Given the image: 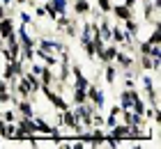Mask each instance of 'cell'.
I'll return each instance as SVG.
<instances>
[{
    "label": "cell",
    "instance_id": "6da1fadb",
    "mask_svg": "<svg viewBox=\"0 0 161 149\" xmlns=\"http://www.w3.org/2000/svg\"><path fill=\"white\" fill-rule=\"evenodd\" d=\"M85 94H87V101H90L97 110H106V92H104L97 83H90V85H87Z\"/></svg>",
    "mask_w": 161,
    "mask_h": 149
},
{
    "label": "cell",
    "instance_id": "7a4b0ae2",
    "mask_svg": "<svg viewBox=\"0 0 161 149\" xmlns=\"http://www.w3.org/2000/svg\"><path fill=\"white\" fill-rule=\"evenodd\" d=\"M113 64L118 67L120 71H129V69H138L136 67V55L127 53V51H118V55H115Z\"/></svg>",
    "mask_w": 161,
    "mask_h": 149
},
{
    "label": "cell",
    "instance_id": "3957f363",
    "mask_svg": "<svg viewBox=\"0 0 161 149\" xmlns=\"http://www.w3.org/2000/svg\"><path fill=\"white\" fill-rule=\"evenodd\" d=\"M69 5H71V12H74L78 19H85V16L92 14V3L90 0H69Z\"/></svg>",
    "mask_w": 161,
    "mask_h": 149
},
{
    "label": "cell",
    "instance_id": "277c9868",
    "mask_svg": "<svg viewBox=\"0 0 161 149\" xmlns=\"http://www.w3.org/2000/svg\"><path fill=\"white\" fill-rule=\"evenodd\" d=\"M111 14L115 16V21H120V23H124V21H129V19H134V16H136V14L131 12L129 7H124L122 3H118V5L113 3V7H111Z\"/></svg>",
    "mask_w": 161,
    "mask_h": 149
},
{
    "label": "cell",
    "instance_id": "5b68a950",
    "mask_svg": "<svg viewBox=\"0 0 161 149\" xmlns=\"http://www.w3.org/2000/svg\"><path fill=\"white\" fill-rule=\"evenodd\" d=\"M16 16H5V19H0V37L3 39H7L12 32H16Z\"/></svg>",
    "mask_w": 161,
    "mask_h": 149
},
{
    "label": "cell",
    "instance_id": "8992f818",
    "mask_svg": "<svg viewBox=\"0 0 161 149\" xmlns=\"http://www.w3.org/2000/svg\"><path fill=\"white\" fill-rule=\"evenodd\" d=\"M118 73H120V69H118L113 62H108V64L101 67V78H104L108 85H115V80H118Z\"/></svg>",
    "mask_w": 161,
    "mask_h": 149
},
{
    "label": "cell",
    "instance_id": "52a82bcc",
    "mask_svg": "<svg viewBox=\"0 0 161 149\" xmlns=\"http://www.w3.org/2000/svg\"><path fill=\"white\" fill-rule=\"evenodd\" d=\"M80 41V48H83V53H85V57L90 60H94V53H97V48H94V41L92 39H78Z\"/></svg>",
    "mask_w": 161,
    "mask_h": 149
},
{
    "label": "cell",
    "instance_id": "ba28073f",
    "mask_svg": "<svg viewBox=\"0 0 161 149\" xmlns=\"http://www.w3.org/2000/svg\"><path fill=\"white\" fill-rule=\"evenodd\" d=\"M111 7H113V0H97V12L111 14Z\"/></svg>",
    "mask_w": 161,
    "mask_h": 149
},
{
    "label": "cell",
    "instance_id": "9c48e42d",
    "mask_svg": "<svg viewBox=\"0 0 161 149\" xmlns=\"http://www.w3.org/2000/svg\"><path fill=\"white\" fill-rule=\"evenodd\" d=\"M19 21H21V23H32V14L30 12H28V9H19Z\"/></svg>",
    "mask_w": 161,
    "mask_h": 149
},
{
    "label": "cell",
    "instance_id": "30bf717a",
    "mask_svg": "<svg viewBox=\"0 0 161 149\" xmlns=\"http://www.w3.org/2000/svg\"><path fill=\"white\" fill-rule=\"evenodd\" d=\"M32 12H35V14H32L35 19H46V9H44V5H35Z\"/></svg>",
    "mask_w": 161,
    "mask_h": 149
}]
</instances>
